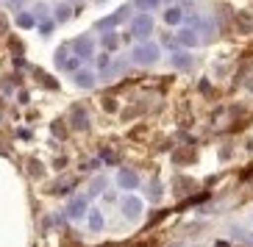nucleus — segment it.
<instances>
[{
    "mask_svg": "<svg viewBox=\"0 0 253 247\" xmlns=\"http://www.w3.org/2000/svg\"><path fill=\"white\" fill-rule=\"evenodd\" d=\"M103 111H117V103L106 98V100H103Z\"/></svg>",
    "mask_w": 253,
    "mask_h": 247,
    "instance_id": "obj_20",
    "label": "nucleus"
},
{
    "mask_svg": "<svg viewBox=\"0 0 253 247\" xmlns=\"http://www.w3.org/2000/svg\"><path fill=\"white\" fill-rule=\"evenodd\" d=\"M172 67L175 70H189L192 67V56H189V53L186 50H172Z\"/></svg>",
    "mask_w": 253,
    "mask_h": 247,
    "instance_id": "obj_9",
    "label": "nucleus"
},
{
    "mask_svg": "<svg viewBox=\"0 0 253 247\" xmlns=\"http://www.w3.org/2000/svg\"><path fill=\"white\" fill-rule=\"evenodd\" d=\"M103 186H106V180H103V178H95V180H92V192H89V197L100 195V192H103Z\"/></svg>",
    "mask_w": 253,
    "mask_h": 247,
    "instance_id": "obj_17",
    "label": "nucleus"
},
{
    "mask_svg": "<svg viewBox=\"0 0 253 247\" xmlns=\"http://www.w3.org/2000/svg\"><path fill=\"white\" fill-rule=\"evenodd\" d=\"M70 117H73V125L78 128V131H86V128H89V114L84 111V106H73V114H70Z\"/></svg>",
    "mask_w": 253,
    "mask_h": 247,
    "instance_id": "obj_7",
    "label": "nucleus"
},
{
    "mask_svg": "<svg viewBox=\"0 0 253 247\" xmlns=\"http://www.w3.org/2000/svg\"><path fill=\"white\" fill-rule=\"evenodd\" d=\"M31 175H37V178H39V175H42V167H39V161H31Z\"/></svg>",
    "mask_w": 253,
    "mask_h": 247,
    "instance_id": "obj_21",
    "label": "nucleus"
},
{
    "mask_svg": "<svg viewBox=\"0 0 253 247\" xmlns=\"http://www.w3.org/2000/svg\"><path fill=\"white\" fill-rule=\"evenodd\" d=\"M53 134H56V136H67V131L61 128V122H56V125H53Z\"/></svg>",
    "mask_w": 253,
    "mask_h": 247,
    "instance_id": "obj_23",
    "label": "nucleus"
},
{
    "mask_svg": "<svg viewBox=\"0 0 253 247\" xmlns=\"http://www.w3.org/2000/svg\"><path fill=\"white\" fill-rule=\"evenodd\" d=\"M153 34V17L150 14H139L131 20V36H150Z\"/></svg>",
    "mask_w": 253,
    "mask_h": 247,
    "instance_id": "obj_2",
    "label": "nucleus"
},
{
    "mask_svg": "<svg viewBox=\"0 0 253 247\" xmlns=\"http://www.w3.org/2000/svg\"><path fill=\"white\" fill-rule=\"evenodd\" d=\"M97 67L106 72V70H109V56H100V59H97Z\"/></svg>",
    "mask_w": 253,
    "mask_h": 247,
    "instance_id": "obj_22",
    "label": "nucleus"
},
{
    "mask_svg": "<svg viewBox=\"0 0 253 247\" xmlns=\"http://www.w3.org/2000/svg\"><path fill=\"white\" fill-rule=\"evenodd\" d=\"M159 56H162V47L156 45V42H142V45H136L134 50H131V59L136 61V64H156Z\"/></svg>",
    "mask_w": 253,
    "mask_h": 247,
    "instance_id": "obj_1",
    "label": "nucleus"
},
{
    "mask_svg": "<svg viewBox=\"0 0 253 247\" xmlns=\"http://www.w3.org/2000/svg\"><path fill=\"white\" fill-rule=\"evenodd\" d=\"M175 42H178L181 47H195V45H198V34H195L192 28H184V31H178Z\"/></svg>",
    "mask_w": 253,
    "mask_h": 247,
    "instance_id": "obj_10",
    "label": "nucleus"
},
{
    "mask_svg": "<svg viewBox=\"0 0 253 247\" xmlns=\"http://www.w3.org/2000/svg\"><path fill=\"white\" fill-rule=\"evenodd\" d=\"M89 228H92V231H100V228H103V217H100V211H89Z\"/></svg>",
    "mask_w": 253,
    "mask_h": 247,
    "instance_id": "obj_16",
    "label": "nucleus"
},
{
    "mask_svg": "<svg viewBox=\"0 0 253 247\" xmlns=\"http://www.w3.org/2000/svg\"><path fill=\"white\" fill-rule=\"evenodd\" d=\"M159 3H162V0H134V6L139 8V11H153Z\"/></svg>",
    "mask_w": 253,
    "mask_h": 247,
    "instance_id": "obj_15",
    "label": "nucleus"
},
{
    "mask_svg": "<svg viewBox=\"0 0 253 247\" xmlns=\"http://www.w3.org/2000/svg\"><path fill=\"white\" fill-rule=\"evenodd\" d=\"M123 214H126L128 219L139 217L142 214V200L139 197H126V200H123Z\"/></svg>",
    "mask_w": 253,
    "mask_h": 247,
    "instance_id": "obj_6",
    "label": "nucleus"
},
{
    "mask_svg": "<svg viewBox=\"0 0 253 247\" xmlns=\"http://www.w3.org/2000/svg\"><path fill=\"white\" fill-rule=\"evenodd\" d=\"M181 20H184V11H181V6H170L167 11H164V23H167V25H178Z\"/></svg>",
    "mask_w": 253,
    "mask_h": 247,
    "instance_id": "obj_11",
    "label": "nucleus"
},
{
    "mask_svg": "<svg viewBox=\"0 0 253 247\" xmlns=\"http://www.w3.org/2000/svg\"><path fill=\"white\" fill-rule=\"evenodd\" d=\"M95 3H103V0H95Z\"/></svg>",
    "mask_w": 253,
    "mask_h": 247,
    "instance_id": "obj_25",
    "label": "nucleus"
},
{
    "mask_svg": "<svg viewBox=\"0 0 253 247\" xmlns=\"http://www.w3.org/2000/svg\"><path fill=\"white\" fill-rule=\"evenodd\" d=\"M100 42H103V47H106V50H117V47H120V39H117V34H106V36L100 39Z\"/></svg>",
    "mask_w": 253,
    "mask_h": 247,
    "instance_id": "obj_14",
    "label": "nucleus"
},
{
    "mask_svg": "<svg viewBox=\"0 0 253 247\" xmlns=\"http://www.w3.org/2000/svg\"><path fill=\"white\" fill-rule=\"evenodd\" d=\"M75 83H78V86H84V89H89L92 83H95V75H92V72H84V70H78V72H75Z\"/></svg>",
    "mask_w": 253,
    "mask_h": 247,
    "instance_id": "obj_12",
    "label": "nucleus"
},
{
    "mask_svg": "<svg viewBox=\"0 0 253 247\" xmlns=\"http://www.w3.org/2000/svg\"><path fill=\"white\" fill-rule=\"evenodd\" d=\"M73 50L78 59H92V53H95V45H92V39L89 36H78L73 42Z\"/></svg>",
    "mask_w": 253,
    "mask_h": 247,
    "instance_id": "obj_3",
    "label": "nucleus"
},
{
    "mask_svg": "<svg viewBox=\"0 0 253 247\" xmlns=\"http://www.w3.org/2000/svg\"><path fill=\"white\" fill-rule=\"evenodd\" d=\"M17 25H20V28H34V25H37V17L28 14V11H20V14H17Z\"/></svg>",
    "mask_w": 253,
    "mask_h": 247,
    "instance_id": "obj_13",
    "label": "nucleus"
},
{
    "mask_svg": "<svg viewBox=\"0 0 253 247\" xmlns=\"http://www.w3.org/2000/svg\"><path fill=\"white\" fill-rule=\"evenodd\" d=\"M86 214V197H73L70 200V206H67V217L70 219H78V217H84Z\"/></svg>",
    "mask_w": 253,
    "mask_h": 247,
    "instance_id": "obj_4",
    "label": "nucleus"
},
{
    "mask_svg": "<svg viewBox=\"0 0 253 247\" xmlns=\"http://www.w3.org/2000/svg\"><path fill=\"white\" fill-rule=\"evenodd\" d=\"M8 3H11V6H20V3H23V0H8Z\"/></svg>",
    "mask_w": 253,
    "mask_h": 247,
    "instance_id": "obj_24",
    "label": "nucleus"
},
{
    "mask_svg": "<svg viewBox=\"0 0 253 247\" xmlns=\"http://www.w3.org/2000/svg\"><path fill=\"white\" fill-rule=\"evenodd\" d=\"M195 183L189 178H175V189H192Z\"/></svg>",
    "mask_w": 253,
    "mask_h": 247,
    "instance_id": "obj_19",
    "label": "nucleus"
},
{
    "mask_svg": "<svg viewBox=\"0 0 253 247\" xmlns=\"http://www.w3.org/2000/svg\"><path fill=\"white\" fill-rule=\"evenodd\" d=\"M126 14H128V6H126V8H120V11H114V14H112V17H106V20H97V28H100V31L114 28V25H120L123 20H126Z\"/></svg>",
    "mask_w": 253,
    "mask_h": 247,
    "instance_id": "obj_8",
    "label": "nucleus"
},
{
    "mask_svg": "<svg viewBox=\"0 0 253 247\" xmlns=\"http://www.w3.org/2000/svg\"><path fill=\"white\" fill-rule=\"evenodd\" d=\"M56 20H59V23L70 20V6H59V8H56Z\"/></svg>",
    "mask_w": 253,
    "mask_h": 247,
    "instance_id": "obj_18",
    "label": "nucleus"
},
{
    "mask_svg": "<svg viewBox=\"0 0 253 247\" xmlns=\"http://www.w3.org/2000/svg\"><path fill=\"white\" fill-rule=\"evenodd\" d=\"M117 183H120L123 189H136V186H139V175H136L134 170H120Z\"/></svg>",
    "mask_w": 253,
    "mask_h": 247,
    "instance_id": "obj_5",
    "label": "nucleus"
}]
</instances>
